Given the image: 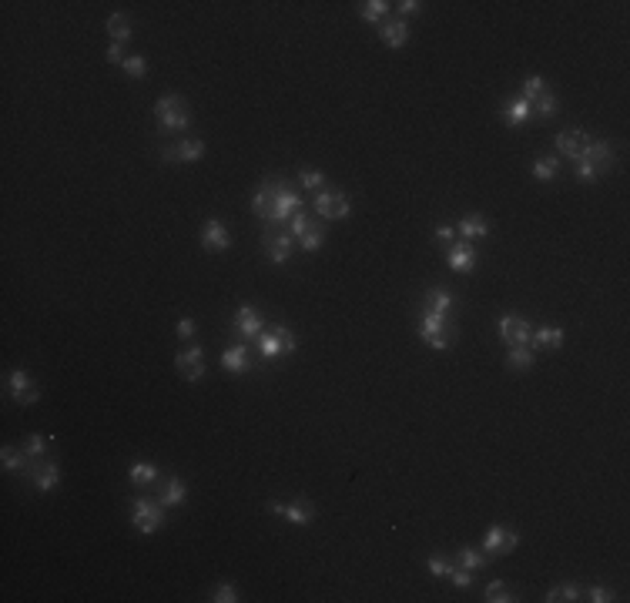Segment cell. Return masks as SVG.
Wrapping results in <instances>:
<instances>
[{
	"mask_svg": "<svg viewBox=\"0 0 630 603\" xmlns=\"http://www.w3.org/2000/svg\"><path fill=\"white\" fill-rule=\"evenodd\" d=\"M295 211H302V195H295L292 184L275 178V191H272V205H268V218L265 225H282V222H292Z\"/></svg>",
	"mask_w": 630,
	"mask_h": 603,
	"instance_id": "6da1fadb",
	"label": "cell"
},
{
	"mask_svg": "<svg viewBox=\"0 0 630 603\" xmlns=\"http://www.w3.org/2000/svg\"><path fill=\"white\" fill-rule=\"evenodd\" d=\"M255 342H259L261 359H268V362H275V359H282V355H292L295 352V335L285 329L282 322L268 325V332H261Z\"/></svg>",
	"mask_w": 630,
	"mask_h": 603,
	"instance_id": "7a4b0ae2",
	"label": "cell"
},
{
	"mask_svg": "<svg viewBox=\"0 0 630 603\" xmlns=\"http://www.w3.org/2000/svg\"><path fill=\"white\" fill-rule=\"evenodd\" d=\"M154 114H158V124H161V135L168 131H185L188 128V104L178 97V94H165L158 104H154Z\"/></svg>",
	"mask_w": 630,
	"mask_h": 603,
	"instance_id": "3957f363",
	"label": "cell"
},
{
	"mask_svg": "<svg viewBox=\"0 0 630 603\" xmlns=\"http://www.w3.org/2000/svg\"><path fill=\"white\" fill-rule=\"evenodd\" d=\"M295 235L292 231H278V225H265L261 228V248L265 255L272 258L275 265H285L292 258V248H295Z\"/></svg>",
	"mask_w": 630,
	"mask_h": 603,
	"instance_id": "277c9868",
	"label": "cell"
},
{
	"mask_svg": "<svg viewBox=\"0 0 630 603\" xmlns=\"http://www.w3.org/2000/svg\"><path fill=\"white\" fill-rule=\"evenodd\" d=\"M419 335H423L432 348H449L456 342V329L446 325V316H436V312H423V316H419Z\"/></svg>",
	"mask_w": 630,
	"mask_h": 603,
	"instance_id": "5b68a950",
	"label": "cell"
},
{
	"mask_svg": "<svg viewBox=\"0 0 630 603\" xmlns=\"http://www.w3.org/2000/svg\"><path fill=\"white\" fill-rule=\"evenodd\" d=\"M315 211L322 215V218H349L352 215V201L345 191H338V188H329L325 184L322 191H315Z\"/></svg>",
	"mask_w": 630,
	"mask_h": 603,
	"instance_id": "8992f818",
	"label": "cell"
},
{
	"mask_svg": "<svg viewBox=\"0 0 630 603\" xmlns=\"http://www.w3.org/2000/svg\"><path fill=\"white\" fill-rule=\"evenodd\" d=\"M131 520H135V527H138L141 533H154V529H161V523H165V506L148 496H141V499H135V516H131Z\"/></svg>",
	"mask_w": 630,
	"mask_h": 603,
	"instance_id": "52a82bcc",
	"label": "cell"
},
{
	"mask_svg": "<svg viewBox=\"0 0 630 603\" xmlns=\"http://www.w3.org/2000/svg\"><path fill=\"white\" fill-rule=\"evenodd\" d=\"M27 476L34 480V486L41 489V493H50V489H57V482H61V469L54 459H31V466L24 469Z\"/></svg>",
	"mask_w": 630,
	"mask_h": 603,
	"instance_id": "ba28073f",
	"label": "cell"
},
{
	"mask_svg": "<svg viewBox=\"0 0 630 603\" xmlns=\"http://www.w3.org/2000/svg\"><path fill=\"white\" fill-rule=\"evenodd\" d=\"M496 329H500V339L509 342V346H526L530 342V335H533V325L520 316H500L496 322Z\"/></svg>",
	"mask_w": 630,
	"mask_h": 603,
	"instance_id": "9c48e42d",
	"label": "cell"
},
{
	"mask_svg": "<svg viewBox=\"0 0 630 603\" xmlns=\"http://www.w3.org/2000/svg\"><path fill=\"white\" fill-rule=\"evenodd\" d=\"M516 543H520V536H516L513 529L493 527L490 533H486V540H483V553H486V557H503V553H513V550H516Z\"/></svg>",
	"mask_w": 630,
	"mask_h": 603,
	"instance_id": "30bf717a",
	"label": "cell"
},
{
	"mask_svg": "<svg viewBox=\"0 0 630 603\" xmlns=\"http://www.w3.org/2000/svg\"><path fill=\"white\" fill-rule=\"evenodd\" d=\"M7 386H11V395H14L20 406H34L37 399H41V389L31 382V376L24 372V369H14L11 379H7Z\"/></svg>",
	"mask_w": 630,
	"mask_h": 603,
	"instance_id": "8fae6325",
	"label": "cell"
},
{
	"mask_svg": "<svg viewBox=\"0 0 630 603\" xmlns=\"http://www.w3.org/2000/svg\"><path fill=\"white\" fill-rule=\"evenodd\" d=\"M265 510L278 513L282 520H289V523H295V527H308V523L315 520V510H312L308 503H289V506H282V503H268Z\"/></svg>",
	"mask_w": 630,
	"mask_h": 603,
	"instance_id": "7c38bea8",
	"label": "cell"
},
{
	"mask_svg": "<svg viewBox=\"0 0 630 603\" xmlns=\"http://www.w3.org/2000/svg\"><path fill=\"white\" fill-rule=\"evenodd\" d=\"M587 144H590V137H587L584 131H577V128H570V131H560V135H556V148H560V154H567V158H573V161H580V158H584Z\"/></svg>",
	"mask_w": 630,
	"mask_h": 603,
	"instance_id": "4fadbf2b",
	"label": "cell"
},
{
	"mask_svg": "<svg viewBox=\"0 0 630 603\" xmlns=\"http://www.w3.org/2000/svg\"><path fill=\"white\" fill-rule=\"evenodd\" d=\"M201 245H205L208 252H225V248L231 245L228 228L221 225L218 218H208V222H205V228H201Z\"/></svg>",
	"mask_w": 630,
	"mask_h": 603,
	"instance_id": "5bb4252c",
	"label": "cell"
},
{
	"mask_svg": "<svg viewBox=\"0 0 630 603\" xmlns=\"http://www.w3.org/2000/svg\"><path fill=\"white\" fill-rule=\"evenodd\" d=\"M201 355H205V348H201V346H191V348H185V352H178L174 365H178V372H185L188 382H198L201 372H205V365H201Z\"/></svg>",
	"mask_w": 630,
	"mask_h": 603,
	"instance_id": "9a60e30c",
	"label": "cell"
},
{
	"mask_svg": "<svg viewBox=\"0 0 630 603\" xmlns=\"http://www.w3.org/2000/svg\"><path fill=\"white\" fill-rule=\"evenodd\" d=\"M261 329H265V322H261L259 312H255L252 305H242L238 316H235V332H238L242 339H259Z\"/></svg>",
	"mask_w": 630,
	"mask_h": 603,
	"instance_id": "2e32d148",
	"label": "cell"
},
{
	"mask_svg": "<svg viewBox=\"0 0 630 603\" xmlns=\"http://www.w3.org/2000/svg\"><path fill=\"white\" fill-rule=\"evenodd\" d=\"M446 262H449V269L470 271L473 265H477V248H473V241H460V245H449V252H446Z\"/></svg>",
	"mask_w": 630,
	"mask_h": 603,
	"instance_id": "e0dca14e",
	"label": "cell"
},
{
	"mask_svg": "<svg viewBox=\"0 0 630 603\" xmlns=\"http://www.w3.org/2000/svg\"><path fill=\"white\" fill-rule=\"evenodd\" d=\"M584 161H590L597 171H607L610 161H614V144H610V141H594V137H590V144H587V151H584Z\"/></svg>",
	"mask_w": 630,
	"mask_h": 603,
	"instance_id": "ac0fdd59",
	"label": "cell"
},
{
	"mask_svg": "<svg viewBox=\"0 0 630 603\" xmlns=\"http://www.w3.org/2000/svg\"><path fill=\"white\" fill-rule=\"evenodd\" d=\"M188 496L185 482L178 480V476H168V480H161V489H158V503L161 506H182Z\"/></svg>",
	"mask_w": 630,
	"mask_h": 603,
	"instance_id": "d6986e66",
	"label": "cell"
},
{
	"mask_svg": "<svg viewBox=\"0 0 630 603\" xmlns=\"http://www.w3.org/2000/svg\"><path fill=\"white\" fill-rule=\"evenodd\" d=\"M221 365L228 369V372H248L252 369V355H248V348L245 346H228L225 352H221Z\"/></svg>",
	"mask_w": 630,
	"mask_h": 603,
	"instance_id": "ffe728a7",
	"label": "cell"
},
{
	"mask_svg": "<svg viewBox=\"0 0 630 603\" xmlns=\"http://www.w3.org/2000/svg\"><path fill=\"white\" fill-rule=\"evenodd\" d=\"M530 118H533V107H530V101H526V97L503 104V124H509V128H520V124H526Z\"/></svg>",
	"mask_w": 630,
	"mask_h": 603,
	"instance_id": "44dd1931",
	"label": "cell"
},
{
	"mask_svg": "<svg viewBox=\"0 0 630 603\" xmlns=\"http://www.w3.org/2000/svg\"><path fill=\"white\" fill-rule=\"evenodd\" d=\"M533 348H560L563 346V329L560 325H540L533 329Z\"/></svg>",
	"mask_w": 630,
	"mask_h": 603,
	"instance_id": "7402d4cb",
	"label": "cell"
},
{
	"mask_svg": "<svg viewBox=\"0 0 630 603\" xmlns=\"http://www.w3.org/2000/svg\"><path fill=\"white\" fill-rule=\"evenodd\" d=\"M128 480H131V486H154V482L161 480V473H158V466H154V463H144V459H138V463L131 466V473H128Z\"/></svg>",
	"mask_w": 630,
	"mask_h": 603,
	"instance_id": "603a6c76",
	"label": "cell"
},
{
	"mask_svg": "<svg viewBox=\"0 0 630 603\" xmlns=\"http://www.w3.org/2000/svg\"><path fill=\"white\" fill-rule=\"evenodd\" d=\"M383 41L389 47H402L406 41H409V24H406L402 17H396V20L383 24Z\"/></svg>",
	"mask_w": 630,
	"mask_h": 603,
	"instance_id": "cb8c5ba5",
	"label": "cell"
},
{
	"mask_svg": "<svg viewBox=\"0 0 630 603\" xmlns=\"http://www.w3.org/2000/svg\"><path fill=\"white\" fill-rule=\"evenodd\" d=\"M205 154V141L201 137H185L174 144V161H198Z\"/></svg>",
	"mask_w": 630,
	"mask_h": 603,
	"instance_id": "d4e9b609",
	"label": "cell"
},
{
	"mask_svg": "<svg viewBox=\"0 0 630 603\" xmlns=\"http://www.w3.org/2000/svg\"><path fill=\"white\" fill-rule=\"evenodd\" d=\"M486 231H490V222H486L483 215H466V218H463V222H460V235H463V238H466V241L483 238Z\"/></svg>",
	"mask_w": 630,
	"mask_h": 603,
	"instance_id": "484cf974",
	"label": "cell"
},
{
	"mask_svg": "<svg viewBox=\"0 0 630 603\" xmlns=\"http://www.w3.org/2000/svg\"><path fill=\"white\" fill-rule=\"evenodd\" d=\"M0 459H4V469L7 473H14V469H24L31 466V456H27V449H14V446H4V452H0Z\"/></svg>",
	"mask_w": 630,
	"mask_h": 603,
	"instance_id": "4316f807",
	"label": "cell"
},
{
	"mask_svg": "<svg viewBox=\"0 0 630 603\" xmlns=\"http://www.w3.org/2000/svg\"><path fill=\"white\" fill-rule=\"evenodd\" d=\"M426 302H430V309H426V312H436V316H446V312H449V309H453V295H449V292H446V288H430V292H426Z\"/></svg>",
	"mask_w": 630,
	"mask_h": 603,
	"instance_id": "83f0119b",
	"label": "cell"
},
{
	"mask_svg": "<svg viewBox=\"0 0 630 603\" xmlns=\"http://www.w3.org/2000/svg\"><path fill=\"white\" fill-rule=\"evenodd\" d=\"M530 107H533V114H537L540 121H547V118H554V114H556V107H560V101H556V97H554V94H550V90H543L540 97H533V101H530Z\"/></svg>",
	"mask_w": 630,
	"mask_h": 603,
	"instance_id": "f1b7e54d",
	"label": "cell"
},
{
	"mask_svg": "<svg viewBox=\"0 0 630 603\" xmlns=\"http://www.w3.org/2000/svg\"><path fill=\"white\" fill-rule=\"evenodd\" d=\"M486 563H490V557H486V553H477V550H470V546H463L460 553H456V567H466V570H473V573H479Z\"/></svg>",
	"mask_w": 630,
	"mask_h": 603,
	"instance_id": "f546056e",
	"label": "cell"
},
{
	"mask_svg": "<svg viewBox=\"0 0 630 603\" xmlns=\"http://www.w3.org/2000/svg\"><path fill=\"white\" fill-rule=\"evenodd\" d=\"M108 34L114 37V44H121V41H131V20H128L124 14L108 17Z\"/></svg>",
	"mask_w": 630,
	"mask_h": 603,
	"instance_id": "4dcf8cb0",
	"label": "cell"
},
{
	"mask_svg": "<svg viewBox=\"0 0 630 603\" xmlns=\"http://www.w3.org/2000/svg\"><path fill=\"white\" fill-rule=\"evenodd\" d=\"M584 593H580V587L577 583H560V587H554L550 593H547V600L550 603H567V600H580Z\"/></svg>",
	"mask_w": 630,
	"mask_h": 603,
	"instance_id": "1f68e13d",
	"label": "cell"
},
{
	"mask_svg": "<svg viewBox=\"0 0 630 603\" xmlns=\"http://www.w3.org/2000/svg\"><path fill=\"white\" fill-rule=\"evenodd\" d=\"M389 7L392 4H385V0H366L362 7H359V14H362V20H369V24H376L379 17L389 14Z\"/></svg>",
	"mask_w": 630,
	"mask_h": 603,
	"instance_id": "d6a6232c",
	"label": "cell"
},
{
	"mask_svg": "<svg viewBox=\"0 0 630 603\" xmlns=\"http://www.w3.org/2000/svg\"><path fill=\"white\" fill-rule=\"evenodd\" d=\"M322 241H325V225H312L306 235L299 238V245H302L306 252H319V248H322Z\"/></svg>",
	"mask_w": 630,
	"mask_h": 603,
	"instance_id": "836d02e7",
	"label": "cell"
},
{
	"mask_svg": "<svg viewBox=\"0 0 630 603\" xmlns=\"http://www.w3.org/2000/svg\"><path fill=\"white\" fill-rule=\"evenodd\" d=\"M486 600L490 603H513L516 597H513V590H509L503 580H493L490 587H486Z\"/></svg>",
	"mask_w": 630,
	"mask_h": 603,
	"instance_id": "e575fe53",
	"label": "cell"
},
{
	"mask_svg": "<svg viewBox=\"0 0 630 603\" xmlns=\"http://www.w3.org/2000/svg\"><path fill=\"white\" fill-rule=\"evenodd\" d=\"M507 362L513 365V369H530L533 365V352L526 346H513L509 348V355H507Z\"/></svg>",
	"mask_w": 630,
	"mask_h": 603,
	"instance_id": "d590c367",
	"label": "cell"
},
{
	"mask_svg": "<svg viewBox=\"0 0 630 603\" xmlns=\"http://www.w3.org/2000/svg\"><path fill=\"white\" fill-rule=\"evenodd\" d=\"M50 439H54V436H41V433H34V436H27V446H24V449H27L31 459H47L44 452H47V442H50Z\"/></svg>",
	"mask_w": 630,
	"mask_h": 603,
	"instance_id": "8d00e7d4",
	"label": "cell"
},
{
	"mask_svg": "<svg viewBox=\"0 0 630 603\" xmlns=\"http://www.w3.org/2000/svg\"><path fill=\"white\" fill-rule=\"evenodd\" d=\"M449 580H453V587L456 590H466V587H473V580H477V573L473 570H466V567H449Z\"/></svg>",
	"mask_w": 630,
	"mask_h": 603,
	"instance_id": "74e56055",
	"label": "cell"
},
{
	"mask_svg": "<svg viewBox=\"0 0 630 603\" xmlns=\"http://www.w3.org/2000/svg\"><path fill=\"white\" fill-rule=\"evenodd\" d=\"M299 184H302L306 191H322L325 178L319 175V171H312V168H302V171H299Z\"/></svg>",
	"mask_w": 630,
	"mask_h": 603,
	"instance_id": "f35d334b",
	"label": "cell"
},
{
	"mask_svg": "<svg viewBox=\"0 0 630 603\" xmlns=\"http://www.w3.org/2000/svg\"><path fill=\"white\" fill-rule=\"evenodd\" d=\"M556 171H560V161H556V158H540L537 165H533V175H537L540 181L556 178Z\"/></svg>",
	"mask_w": 630,
	"mask_h": 603,
	"instance_id": "ab89813d",
	"label": "cell"
},
{
	"mask_svg": "<svg viewBox=\"0 0 630 603\" xmlns=\"http://www.w3.org/2000/svg\"><path fill=\"white\" fill-rule=\"evenodd\" d=\"M543 90H547V81H543L540 74H533V77H526V84H523V97L533 101V97H540Z\"/></svg>",
	"mask_w": 630,
	"mask_h": 603,
	"instance_id": "60d3db41",
	"label": "cell"
},
{
	"mask_svg": "<svg viewBox=\"0 0 630 603\" xmlns=\"http://www.w3.org/2000/svg\"><path fill=\"white\" fill-rule=\"evenodd\" d=\"M449 567H453V563L446 557H439V553H432V557L426 560V570H430L432 576H449Z\"/></svg>",
	"mask_w": 630,
	"mask_h": 603,
	"instance_id": "b9f144b4",
	"label": "cell"
},
{
	"mask_svg": "<svg viewBox=\"0 0 630 603\" xmlns=\"http://www.w3.org/2000/svg\"><path fill=\"white\" fill-rule=\"evenodd\" d=\"M215 603H238L242 597H238V590L231 587V583H218L215 587V597H212Z\"/></svg>",
	"mask_w": 630,
	"mask_h": 603,
	"instance_id": "7bdbcfd3",
	"label": "cell"
},
{
	"mask_svg": "<svg viewBox=\"0 0 630 603\" xmlns=\"http://www.w3.org/2000/svg\"><path fill=\"white\" fill-rule=\"evenodd\" d=\"M312 225H315V222L308 218L306 211H295V215H292V235H295V238H302V235H306Z\"/></svg>",
	"mask_w": 630,
	"mask_h": 603,
	"instance_id": "ee69618b",
	"label": "cell"
},
{
	"mask_svg": "<svg viewBox=\"0 0 630 603\" xmlns=\"http://www.w3.org/2000/svg\"><path fill=\"white\" fill-rule=\"evenodd\" d=\"M124 71L131 77H144V71H148V64H144V57H124V64H121Z\"/></svg>",
	"mask_w": 630,
	"mask_h": 603,
	"instance_id": "f6af8a7d",
	"label": "cell"
},
{
	"mask_svg": "<svg viewBox=\"0 0 630 603\" xmlns=\"http://www.w3.org/2000/svg\"><path fill=\"white\" fill-rule=\"evenodd\" d=\"M597 175H600V171L590 165V161H584V158L577 161V178H580V181H597Z\"/></svg>",
	"mask_w": 630,
	"mask_h": 603,
	"instance_id": "bcb514c9",
	"label": "cell"
},
{
	"mask_svg": "<svg viewBox=\"0 0 630 603\" xmlns=\"http://www.w3.org/2000/svg\"><path fill=\"white\" fill-rule=\"evenodd\" d=\"M587 600H594V603H607V600H614V593L607 587H590L587 590Z\"/></svg>",
	"mask_w": 630,
	"mask_h": 603,
	"instance_id": "7dc6e473",
	"label": "cell"
},
{
	"mask_svg": "<svg viewBox=\"0 0 630 603\" xmlns=\"http://www.w3.org/2000/svg\"><path fill=\"white\" fill-rule=\"evenodd\" d=\"M396 11H399L402 17H406V14H419V11H423V4H419V0H402V4H396Z\"/></svg>",
	"mask_w": 630,
	"mask_h": 603,
	"instance_id": "c3c4849f",
	"label": "cell"
},
{
	"mask_svg": "<svg viewBox=\"0 0 630 603\" xmlns=\"http://www.w3.org/2000/svg\"><path fill=\"white\" fill-rule=\"evenodd\" d=\"M178 335H182V339H191V335H195V322H191V318H182V322H178Z\"/></svg>",
	"mask_w": 630,
	"mask_h": 603,
	"instance_id": "681fc988",
	"label": "cell"
},
{
	"mask_svg": "<svg viewBox=\"0 0 630 603\" xmlns=\"http://www.w3.org/2000/svg\"><path fill=\"white\" fill-rule=\"evenodd\" d=\"M104 57L111 60V64H124V50H121V44H111L108 47V54Z\"/></svg>",
	"mask_w": 630,
	"mask_h": 603,
	"instance_id": "f907efd6",
	"label": "cell"
},
{
	"mask_svg": "<svg viewBox=\"0 0 630 603\" xmlns=\"http://www.w3.org/2000/svg\"><path fill=\"white\" fill-rule=\"evenodd\" d=\"M453 235H456V231H453L449 225H439V228H436V238H439V241H449V245H453Z\"/></svg>",
	"mask_w": 630,
	"mask_h": 603,
	"instance_id": "816d5d0a",
	"label": "cell"
}]
</instances>
